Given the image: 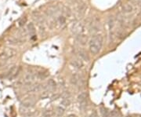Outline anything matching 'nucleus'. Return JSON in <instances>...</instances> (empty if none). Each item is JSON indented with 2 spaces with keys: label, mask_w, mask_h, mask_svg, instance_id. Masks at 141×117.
I'll list each match as a JSON object with an SVG mask.
<instances>
[{
  "label": "nucleus",
  "mask_w": 141,
  "mask_h": 117,
  "mask_svg": "<svg viewBox=\"0 0 141 117\" xmlns=\"http://www.w3.org/2000/svg\"><path fill=\"white\" fill-rule=\"evenodd\" d=\"M27 28H28V32L29 35H30L32 37H33V36L35 35V27L34 24H33V23L28 24Z\"/></svg>",
  "instance_id": "8"
},
{
  "label": "nucleus",
  "mask_w": 141,
  "mask_h": 117,
  "mask_svg": "<svg viewBox=\"0 0 141 117\" xmlns=\"http://www.w3.org/2000/svg\"><path fill=\"white\" fill-rule=\"evenodd\" d=\"M133 10V6L130 4H126L123 6V11L125 13H129L132 12Z\"/></svg>",
  "instance_id": "14"
},
{
  "label": "nucleus",
  "mask_w": 141,
  "mask_h": 117,
  "mask_svg": "<svg viewBox=\"0 0 141 117\" xmlns=\"http://www.w3.org/2000/svg\"><path fill=\"white\" fill-rule=\"evenodd\" d=\"M78 100H79V102L80 108L82 109H86V106H87V94L85 93V92L81 93L78 97Z\"/></svg>",
  "instance_id": "4"
},
{
  "label": "nucleus",
  "mask_w": 141,
  "mask_h": 117,
  "mask_svg": "<svg viewBox=\"0 0 141 117\" xmlns=\"http://www.w3.org/2000/svg\"><path fill=\"white\" fill-rule=\"evenodd\" d=\"M81 79H80V76L77 74H75L72 75L71 77V82L73 85H78L80 82Z\"/></svg>",
  "instance_id": "11"
},
{
  "label": "nucleus",
  "mask_w": 141,
  "mask_h": 117,
  "mask_svg": "<svg viewBox=\"0 0 141 117\" xmlns=\"http://www.w3.org/2000/svg\"><path fill=\"white\" fill-rule=\"evenodd\" d=\"M71 64L73 67L76 68H81L82 66H83V63H82V59L80 58H75L73 59L71 61Z\"/></svg>",
  "instance_id": "6"
},
{
  "label": "nucleus",
  "mask_w": 141,
  "mask_h": 117,
  "mask_svg": "<svg viewBox=\"0 0 141 117\" xmlns=\"http://www.w3.org/2000/svg\"><path fill=\"white\" fill-rule=\"evenodd\" d=\"M99 24L97 21H93L91 25H90V33H93L95 34L99 30H100V27H99Z\"/></svg>",
  "instance_id": "7"
},
{
  "label": "nucleus",
  "mask_w": 141,
  "mask_h": 117,
  "mask_svg": "<svg viewBox=\"0 0 141 117\" xmlns=\"http://www.w3.org/2000/svg\"><path fill=\"white\" fill-rule=\"evenodd\" d=\"M103 45V38L101 35H94L90 42V50L92 54L96 55L101 50Z\"/></svg>",
  "instance_id": "1"
},
{
  "label": "nucleus",
  "mask_w": 141,
  "mask_h": 117,
  "mask_svg": "<svg viewBox=\"0 0 141 117\" xmlns=\"http://www.w3.org/2000/svg\"><path fill=\"white\" fill-rule=\"evenodd\" d=\"M26 21H27V17H22V18L20 20V21H19V25H20V27L24 26V25L25 24Z\"/></svg>",
  "instance_id": "18"
},
{
  "label": "nucleus",
  "mask_w": 141,
  "mask_h": 117,
  "mask_svg": "<svg viewBox=\"0 0 141 117\" xmlns=\"http://www.w3.org/2000/svg\"><path fill=\"white\" fill-rule=\"evenodd\" d=\"M35 80V75L32 73H27L24 76V81L26 83H31Z\"/></svg>",
  "instance_id": "10"
},
{
  "label": "nucleus",
  "mask_w": 141,
  "mask_h": 117,
  "mask_svg": "<svg viewBox=\"0 0 141 117\" xmlns=\"http://www.w3.org/2000/svg\"><path fill=\"white\" fill-rule=\"evenodd\" d=\"M57 113L59 115H62L64 113V109H62L61 107H59L57 108Z\"/></svg>",
  "instance_id": "21"
},
{
  "label": "nucleus",
  "mask_w": 141,
  "mask_h": 117,
  "mask_svg": "<svg viewBox=\"0 0 141 117\" xmlns=\"http://www.w3.org/2000/svg\"><path fill=\"white\" fill-rule=\"evenodd\" d=\"M46 76L47 75H46L45 73H43V72L38 73V77L40 78V79H45V78H46Z\"/></svg>",
  "instance_id": "20"
},
{
  "label": "nucleus",
  "mask_w": 141,
  "mask_h": 117,
  "mask_svg": "<svg viewBox=\"0 0 141 117\" xmlns=\"http://www.w3.org/2000/svg\"><path fill=\"white\" fill-rule=\"evenodd\" d=\"M87 36L84 35L83 34L78 35V41L79 42V43H81L82 45H85L87 42Z\"/></svg>",
  "instance_id": "13"
},
{
  "label": "nucleus",
  "mask_w": 141,
  "mask_h": 117,
  "mask_svg": "<svg viewBox=\"0 0 141 117\" xmlns=\"http://www.w3.org/2000/svg\"><path fill=\"white\" fill-rule=\"evenodd\" d=\"M47 87L48 88H49V89H53V88H55L56 87V82L54 81V80H53V79H49V82H48V83H47Z\"/></svg>",
  "instance_id": "16"
},
{
  "label": "nucleus",
  "mask_w": 141,
  "mask_h": 117,
  "mask_svg": "<svg viewBox=\"0 0 141 117\" xmlns=\"http://www.w3.org/2000/svg\"><path fill=\"white\" fill-rule=\"evenodd\" d=\"M59 22H60V24L61 25L64 24L65 22H66V19H65V17H64V16H60V17H59Z\"/></svg>",
  "instance_id": "19"
},
{
  "label": "nucleus",
  "mask_w": 141,
  "mask_h": 117,
  "mask_svg": "<svg viewBox=\"0 0 141 117\" xmlns=\"http://www.w3.org/2000/svg\"><path fill=\"white\" fill-rule=\"evenodd\" d=\"M100 110V113H101L102 116L109 117V112L107 111V109H105V108H103V107H101Z\"/></svg>",
  "instance_id": "15"
},
{
  "label": "nucleus",
  "mask_w": 141,
  "mask_h": 117,
  "mask_svg": "<svg viewBox=\"0 0 141 117\" xmlns=\"http://www.w3.org/2000/svg\"><path fill=\"white\" fill-rule=\"evenodd\" d=\"M17 54V51L13 49V48H9V47H6L4 49L3 53L0 55V58L2 59H9L15 57Z\"/></svg>",
  "instance_id": "3"
},
{
  "label": "nucleus",
  "mask_w": 141,
  "mask_h": 117,
  "mask_svg": "<svg viewBox=\"0 0 141 117\" xmlns=\"http://www.w3.org/2000/svg\"><path fill=\"white\" fill-rule=\"evenodd\" d=\"M126 117H132V116H126Z\"/></svg>",
  "instance_id": "22"
},
{
  "label": "nucleus",
  "mask_w": 141,
  "mask_h": 117,
  "mask_svg": "<svg viewBox=\"0 0 141 117\" xmlns=\"http://www.w3.org/2000/svg\"><path fill=\"white\" fill-rule=\"evenodd\" d=\"M19 72H20V67L14 66V67H13V68L10 69V71L9 72V73H8V75H7V77H8L9 79L15 78V77L18 75Z\"/></svg>",
  "instance_id": "5"
},
{
  "label": "nucleus",
  "mask_w": 141,
  "mask_h": 117,
  "mask_svg": "<svg viewBox=\"0 0 141 117\" xmlns=\"http://www.w3.org/2000/svg\"><path fill=\"white\" fill-rule=\"evenodd\" d=\"M79 54L80 56V58L84 60H86V61H89L90 60V57L87 54V52L84 50H79Z\"/></svg>",
  "instance_id": "9"
},
{
  "label": "nucleus",
  "mask_w": 141,
  "mask_h": 117,
  "mask_svg": "<svg viewBox=\"0 0 141 117\" xmlns=\"http://www.w3.org/2000/svg\"><path fill=\"white\" fill-rule=\"evenodd\" d=\"M71 31L72 32L76 35L77 36L79 35H82L84 31H85V27H84V24L82 23V22H76L73 25H72V28H71Z\"/></svg>",
  "instance_id": "2"
},
{
  "label": "nucleus",
  "mask_w": 141,
  "mask_h": 117,
  "mask_svg": "<svg viewBox=\"0 0 141 117\" xmlns=\"http://www.w3.org/2000/svg\"><path fill=\"white\" fill-rule=\"evenodd\" d=\"M34 105V101L32 99H26L22 102V105L25 108H30Z\"/></svg>",
  "instance_id": "12"
},
{
  "label": "nucleus",
  "mask_w": 141,
  "mask_h": 117,
  "mask_svg": "<svg viewBox=\"0 0 141 117\" xmlns=\"http://www.w3.org/2000/svg\"><path fill=\"white\" fill-rule=\"evenodd\" d=\"M61 105H63L65 106V107L68 106V105H70V101H69V99H68V98H64L63 101H61Z\"/></svg>",
  "instance_id": "17"
}]
</instances>
